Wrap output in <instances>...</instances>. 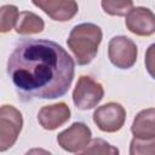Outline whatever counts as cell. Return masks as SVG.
Here are the masks:
<instances>
[{
    "mask_svg": "<svg viewBox=\"0 0 155 155\" xmlns=\"http://www.w3.org/2000/svg\"><path fill=\"white\" fill-rule=\"evenodd\" d=\"M126 120V110L115 102H109L98 107L93 113V122L103 132H116L121 130Z\"/></svg>",
    "mask_w": 155,
    "mask_h": 155,
    "instance_id": "cell-6",
    "label": "cell"
},
{
    "mask_svg": "<svg viewBox=\"0 0 155 155\" xmlns=\"http://www.w3.org/2000/svg\"><path fill=\"white\" fill-rule=\"evenodd\" d=\"M91 130L82 122H74L70 127L62 131L57 136L59 147L69 153H79L84 150L91 140Z\"/></svg>",
    "mask_w": 155,
    "mask_h": 155,
    "instance_id": "cell-7",
    "label": "cell"
},
{
    "mask_svg": "<svg viewBox=\"0 0 155 155\" xmlns=\"http://www.w3.org/2000/svg\"><path fill=\"white\" fill-rule=\"evenodd\" d=\"M23 126V117L13 105H2L0 109V151L10 149L17 140Z\"/></svg>",
    "mask_w": 155,
    "mask_h": 155,
    "instance_id": "cell-3",
    "label": "cell"
},
{
    "mask_svg": "<svg viewBox=\"0 0 155 155\" xmlns=\"http://www.w3.org/2000/svg\"><path fill=\"white\" fill-rule=\"evenodd\" d=\"M48 17L57 22L70 21L79 10L75 0H31Z\"/></svg>",
    "mask_w": 155,
    "mask_h": 155,
    "instance_id": "cell-9",
    "label": "cell"
},
{
    "mask_svg": "<svg viewBox=\"0 0 155 155\" xmlns=\"http://www.w3.org/2000/svg\"><path fill=\"white\" fill-rule=\"evenodd\" d=\"M75 64L57 42L23 39L7 61V75L23 102L63 97L74 79Z\"/></svg>",
    "mask_w": 155,
    "mask_h": 155,
    "instance_id": "cell-1",
    "label": "cell"
},
{
    "mask_svg": "<svg viewBox=\"0 0 155 155\" xmlns=\"http://www.w3.org/2000/svg\"><path fill=\"white\" fill-rule=\"evenodd\" d=\"M44 27H45V23L41 17H39L33 12L23 11V12H19V17L16 24V31L17 34H21V35L38 34L44 30Z\"/></svg>",
    "mask_w": 155,
    "mask_h": 155,
    "instance_id": "cell-12",
    "label": "cell"
},
{
    "mask_svg": "<svg viewBox=\"0 0 155 155\" xmlns=\"http://www.w3.org/2000/svg\"><path fill=\"white\" fill-rule=\"evenodd\" d=\"M101 5L105 13L122 17L133 8V0H102Z\"/></svg>",
    "mask_w": 155,
    "mask_h": 155,
    "instance_id": "cell-13",
    "label": "cell"
},
{
    "mask_svg": "<svg viewBox=\"0 0 155 155\" xmlns=\"http://www.w3.org/2000/svg\"><path fill=\"white\" fill-rule=\"evenodd\" d=\"M82 154H119V150L101 138H96L87 145Z\"/></svg>",
    "mask_w": 155,
    "mask_h": 155,
    "instance_id": "cell-16",
    "label": "cell"
},
{
    "mask_svg": "<svg viewBox=\"0 0 155 155\" xmlns=\"http://www.w3.org/2000/svg\"><path fill=\"white\" fill-rule=\"evenodd\" d=\"M131 155H155V137L148 139L133 138L130 144Z\"/></svg>",
    "mask_w": 155,
    "mask_h": 155,
    "instance_id": "cell-15",
    "label": "cell"
},
{
    "mask_svg": "<svg viewBox=\"0 0 155 155\" xmlns=\"http://www.w3.org/2000/svg\"><path fill=\"white\" fill-rule=\"evenodd\" d=\"M102 38V29L93 23H81L71 29L67 44L79 65H87L94 59Z\"/></svg>",
    "mask_w": 155,
    "mask_h": 155,
    "instance_id": "cell-2",
    "label": "cell"
},
{
    "mask_svg": "<svg viewBox=\"0 0 155 155\" xmlns=\"http://www.w3.org/2000/svg\"><path fill=\"white\" fill-rule=\"evenodd\" d=\"M131 132L136 138L140 139L155 137V109L149 108L139 111L133 119Z\"/></svg>",
    "mask_w": 155,
    "mask_h": 155,
    "instance_id": "cell-11",
    "label": "cell"
},
{
    "mask_svg": "<svg viewBox=\"0 0 155 155\" xmlns=\"http://www.w3.org/2000/svg\"><path fill=\"white\" fill-rule=\"evenodd\" d=\"M145 68L149 75L155 80V44H151L145 52V58H144Z\"/></svg>",
    "mask_w": 155,
    "mask_h": 155,
    "instance_id": "cell-17",
    "label": "cell"
},
{
    "mask_svg": "<svg viewBox=\"0 0 155 155\" xmlns=\"http://www.w3.org/2000/svg\"><path fill=\"white\" fill-rule=\"evenodd\" d=\"M138 56L136 44L127 36L120 35L110 39L108 44V57L113 65L119 69H130L134 65Z\"/></svg>",
    "mask_w": 155,
    "mask_h": 155,
    "instance_id": "cell-4",
    "label": "cell"
},
{
    "mask_svg": "<svg viewBox=\"0 0 155 155\" xmlns=\"http://www.w3.org/2000/svg\"><path fill=\"white\" fill-rule=\"evenodd\" d=\"M127 29L138 36H149L155 33V13L143 6L132 8L126 15Z\"/></svg>",
    "mask_w": 155,
    "mask_h": 155,
    "instance_id": "cell-8",
    "label": "cell"
},
{
    "mask_svg": "<svg viewBox=\"0 0 155 155\" xmlns=\"http://www.w3.org/2000/svg\"><path fill=\"white\" fill-rule=\"evenodd\" d=\"M69 119H70V109L63 102L52 105H45L38 113V121L40 126L47 131H53L61 127Z\"/></svg>",
    "mask_w": 155,
    "mask_h": 155,
    "instance_id": "cell-10",
    "label": "cell"
},
{
    "mask_svg": "<svg viewBox=\"0 0 155 155\" xmlns=\"http://www.w3.org/2000/svg\"><path fill=\"white\" fill-rule=\"evenodd\" d=\"M19 12L15 5H4L0 8V31H10L18 21Z\"/></svg>",
    "mask_w": 155,
    "mask_h": 155,
    "instance_id": "cell-14",
    "label": "cell"
},
{
    "mask_svg": "<svg viewBox=\"0 0 155 155\" xmlns=\"http://www.w3.org/2000/svg\"><path fill=\"white\" fill-rule=\"evenodd\" d=\"M104 96L103 86L90 76H80L73 91V102L80 110L94 108Z\"/></svg>",
    "mask_w": 155,
    "mask_h": 155,
    "instance_id": "cell-5",
    "label": "cell"
}]
</instances>
